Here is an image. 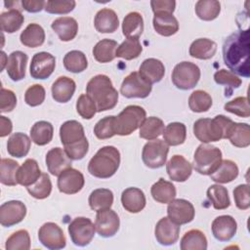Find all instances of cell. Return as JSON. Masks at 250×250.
Returning a JSON list of instances; mask_svg holds the SVG:
<instances>
[{
    "label": "cell",
    "instance_id": "6da1fadb",
    "mask_svg": "<svg viewBox=\"0 0 250 250\" xmlns=\"http://www.w3.org/2000/svg\"><path fill=\"white\" fill-rule=\"evenodd\" d=\"M249 55L250 34L248 28L231 33L224 41V62L234 74H238L243 77H249Z\"/></svg>",
    "mask_w": 250,
    "mask_h": 250
},
{
    "label": "cell",
    "instance_id": "7a4b0ae2",
    "mask_svg": "<svg viewBox=\"0 0 250 250\" xmlns=\"http://www.w3.org/2000/svg\"><path fill=\"white\" fill-rule=\"evenodd\" d=\"M87 95L94 101L97 112L112 109L118 101V92L110 78L104 74L92 77L86 86Z\"/></svg>",
    "mask_w": 250,
    "mask_h": 250
},
{
    "label": "cell",
    "instance_id": "3957f363",
    "mask_svg": "<svg viewBox=\"0 0 250 250\" xmlns=\"http://www.w3.org/2000/svg\"><path fill=\"white\" fill-rule=\"evenodd\" d=\"M234 122L225 115H217L213 119L200 118L193 123V134L202 144L227 139Z\"/></svg>",
    "mask_w": 250,
    "mask_h": 250
},
{
    "label": "cell",
    "instance_id": "277c9868",
    "mask_svg": "<svg viewBox=\"0 0 250 250\" xmlns=\"http://www.w3.org/2000/svg\"><path fill=\"white\" fill-rule=\"evenodd\" d=\"M120 165V152L112 146L100 148L88 163V172L99 179L112 177Z\"/></svg>",
    "mask_w": 250,
    "mask_h": 250
},
{
    "label": "cell",
    "instance_id": "5b68a950",
    "mask_svg": "<svg viewBox=\"0 0 250 250\" xmlns=\"http://www.w3.org/2000/svg\"><path fill=\"white\" fill-rule=\"evenodd\" d=\"M222 160L220 148L208 144H201L195 149L192 167L201 175H211L217 170Z\"/></svg>",
    "mask_w": 250,
    "mask_h": 250
},
{
    "label": "cell",
    "instance_id": "8992f818",
    "mask_svg": "<svg viewBox=\"0 0 250 250\" xmlns=\"http://www.w3.org/2000/svg\"><path fill=\"white\" fill-rule=\"evenodd\" d=\"M146 118V110L136 104L126 106L115 116V132L119 136H128L141 127Z\"/></svg>",
    "mask_w": 250,
    "mask_h": 250
},
{
    "label": "cell",
    "instance_id": "52a82bcc",
    "mask_svg": "<svg viewBox=\"0 0 250 250\" xmlns=\"http://www.w3.org/2000/svg\"><path fill=\"white\" fill-rule=\"evenodd\" d=\"M172 82L181 90L192 89L200 79L199 67L190 62H182L175 65L172 71Z\"/></svg>",
    "mask_w": 250,
    "mask_h": 250
},
{
    "label": "cell",
    "instance_id": "ba28073f",
    "mask_svg": "<svg viewBox=\"0 0 250 250\" xmlns=\"http://www.w3.org/2000/svg\"><path fill=\"white\" fill-rule=\"evenodd\" d=\"M169 146L163 140H151L144 146L142 159L146 167L157 169L166 164Z\"/></svg>",
    "mask_w": 250,
    "mask_h": 250
},
{
    "label": "cell",
    "instance_id": "9c48e42d",
    "mask_svg": "<svg viewBox=\"0 0 250 250\" xmlns=\"http://www.w3.org/2000/svg\"><path fill=\"white\" fill-rule=\"evenodd\" d=\"M67 229L73 244L80 247L88 245L96 232L95 224L86 217L74 218L69 223Z\"/></svg>",
    "mask_w": 250,
    "mask_h": 250
},
{
    "label": "cell",
    "instance_id": "30bf717a",
    "mask_svg": "<svg viewBox=\"0 0 250 250\" xmlns=\"http://www.w3.org/2000/svg\"><path fill=\"white\" fill-rule=\"evenodd\" d=\"M151 90V84L146 82L138 71H133L127 75L120 86V93L128 99H145L149 96Z\"/></svg>",
    "mask_w": 250,
    "mask_h": 250
},
{
    "label": "cell",
    "instance_id": "8fae6325",
    "mask_svg": "<svg viewBox=\"0 0 250 250\" xmlns=\"http://www.w3.org/2000/svg\"><path fill=\"white\" fill-rule=\"evenodd\" d=\"M38 239L43 246L51 250L62 249L66 245V239L62 229L53 222L42 225L38 230Z\"/></svg>",
    "mask_w": 250,
    "mask_h": 250
},
{
    "label": "cell",
    "instance_id": "7c38bea8",
    "mask_svg": "<svg viewBox=\"0 0 250 250\" xmlns=\"http://www.w3.org/2000/svg\"><path fill=\"white\" fill-rule=\"evenodd\" d=\"M56 67L55 57L47 52L36 53L30 62L29 72L34 79H46L51 76Z\"/></svg>",
    "mask_w": 250,
    "mask_h": 250
},
{
    "label": "cell",
    "instance_id": "4fadbf2b",
    "mask_svg": "<svg viewBox=\"0 0 250 250\" xmlns=\"http://www.w3.org/2000/svg\"><path fill=\"white\" fill-rule=\"evenodd\" d=\"M167 217L177 225H185L190 223L195 215L193 205L183 198L173 199L168 203Z\"/></svg>",
    "mask_w": 250,
    "mask_h": 250
},
{
    "label": "cell",
    "instance_id": "5bb4252c",
    "mask_svg": "<svg viewBox=\"0 0 250 250\" xmlns=\"http://www.w3.org/2000/svg\"><path fill=\"white\" fill-rule=\"evenodd\" d=\"M119 226V217L110 208L97 211L95 228L99 235L103 237H111L118 231Z\"/></svg>",
    "mask_w": 250,
    "mask_h": 250
},
{
    "label": "cell",
    "instance_id": "9a60e30c",
    "mask_svg": "<svg viewBox=\"0 0 250 250\" xmlns=\"http://www.w3.org/2000/svg\"><path fill=\"white\" fill-rule=\"evenodd\" d=\"M26 215V206L20 200H10L0 206V224L12 227L21 223Z\"/></svg>",
    "mask_w": 250,
    "mask_h": 250
},
{
    "label": "cell",
    "instance_id": "2e32d148",
    "mask_svg": "<svg viewBox=\"0 0 250 250\" xmlns=\"http://www.w3.org/2000/svg\"><path fill=\"white\" fill-rule=\"evenodd\" d=\"M85 180L83 174L74 169L68 168L64 170L58 178V188L65 194H75L84 187Z\"/></svg>",
    "mask_w": 250,
    "mask_h": 250
},
{
    "label": "cell",
    "instance_id": "e0dca14e",
    "mask_svg": "<svg viewBox=\"0 0 250 250\" xmlns=\"http://www.w3.org/2000/svg\"><path fill=\"white\" fill-rule=\"evenodd\" d=\"M179 234L180 225H177L168 217H163L156 223L154 235L159 244L164 246L173 245L178 241Z\"/></svg>",
    "mask_w": 250,
    "mask_h": 250
},
{
    "label": "cell",
    "instance_id": "ac0fdd59",
    "mask_svg": "<svg viewBox=\"0 0 250 250\" xmlns=\"http://www.w3.org/2000/svg\"><path fill=\"white\" fill-rule=\"evenodd\" d=\"M214 237L222 242L230 240L236 233L237 224L233 217L229 215L218 216L211 225Z\"/></svg>",
    "mask_w": 250,
    "mask_h": 250
},
{
    "label": "cell",
    "instance_id": "d6986e66",
    "mask_svg": "<svg viewBox=\"0 0 250 250\" xmlns=\"http://www.w3.org/2000/svg\"><path fill=\"white\" fill-rule=\"evenodd\" d=\"M169 178L175 182H186L191 175L192 165L183 155L175 154L166 164Z\"/></svg>",
    "mask_w": 250,
    "mask_h": 250
},
{
    "label": "cell",
    "instance_id": "ffe728a7",
    "mask_svg": "<svg viewBox=\"0 0 250 250\" xmlns=\"http://www.w3.org/2000/svg\"><path fill=\"white\" fill-rule=\"evenodd\" d=\"M71 164V159L61 147H53L46 154V165L53 176L59 177L64 170L70 168Z\"/></svg>",
    "mask_w": 250,
    "mask_h": 250
},
{
    "label": "cell",
    "instance_id": "44dd1931",
    "mask_svg": "<svg viewBox=\"0 0 250 250\" xmlns=\"http://www.w3.org/2000/svg\"><path fill=\"white\" fill-rule=\"evenodd\" d=\"M121 203L123 208L129 213H139L146 207V200L142 189L131 187L122 191Z\"/></svg>",
    "mask_w": 250,
    "mask_h": 250
},
{
    "label": "cell",
    "instance_id": "7402d4cb",
    "mask_svg": "<svg viewBox=\"0 0 250 250\" xmlns=\"http://www.w3.org/2000/svg\"><path fill=\"white\" fill-rule=\"evenodd\" d=\"M27 60V55L21 51H15L9 55L6 70L13 81H20L25 77Z\"/></svg>",
    "mask_w": 250,
    "mask_h": 250
},
{
    "label": "cell",
    "instance_id": "603a6c76",
    "mask_svg": "<svg viewBox=\"0 0 250 250\" xmlns=\"http://www.w3.org/2000/svg\"><path fill=\"white\" fill-rule=\"evenodd\" d=\"M138 72L146 82L153 84L162 80L165 74V66L161 61L149 58L142 62Z\"/></svg>",
    "mask_w": 250,
    "mask_h": 250
},
{
    "label": "cell",
    "instance_id": "cb8c5ba5",
    "mask_svg": "<svg viewBox=\"0 0 250 250\" xmlns=\"http://www.w3.org/2000/svg\"><path fill=\"white\" fill-rule=\"evenodd\" d=\"M75 89L76 84L73 79L67 76H60L52 85V97L58 103H67L72 98Z\"/></svg>",
    "mask_w": 250,
    "mask_h": 250
},
{
    "label": "cell",
    "instance_id": "d4e9b609",
    "mask_svg": "<svg viewBox=\"0 0 250 250\" xmlns=\"http://www.w3.org/2000/svg\"><path fill=\"white\" fill-rule=\"evenodd\" d=\"M52 29L58 34L62 41L67 42L75 38L78 32V23L74 18L60 17L53 21Z\"/></svg>",
    "mask_w": 250,
    "mask_h": 250
},
{
    "label": "cell",
    "instance_id": "484cf974",
    "mask_svg": "<svg viewBox=\"0 0 250 250\" xmlns=\"http://www.w3.org/2000/svg\"><path fill=\"white\" fill-rule=\"evenodd\" d=\"M94 24L97 31L101 33H112L117 30L119 20L113 10L104 8L96 14Z\"/></svg>",
    "mask_w": 250,
    "mask_h": 250
},
{
    "label": "cell",
    "instance_id": "4316f807",
    "mask_svg": "<svg viewBox=\"0 0 250 250\" xmlns=\"http://www.w3.org/2000/svg\"><path fill=\"white\" fill-rule=\"evenodd\" d=\"M41 174L37 161L33 158H27L17 172V182L19 185L27 188L33 185Z\"/></svg>",
    "mask_w": 250,
    "mask_h": 250
},
{
    "label": "cell",
    "instance_id": "83f0119b",
    "mask_svg": "<svg viewBox=\"0 0 250 250\" xmlns=\"http://www.w3.org/2000/svg\"><path fill=\"white\" fill-rule=\"evenodd\" d=\"M31 146V139L21 132L14 133L7 142V151L11 156L21 158L26 156Z\"/></svg>",
    "mask_w": 250,
    "mask_h": 250
},
{
    "label": "cell",
    "instance_id": "f1b7e54d",
    "mask_svg": "<svg viewBox=\"0 0 250 250\" xmlns=\"http://www.w3.org/2000/svg\"><path fill=\"white\" fill-rule=\"evenodd\" d=\"M154 30L162 36H171L179 30L178 20L169 13L155 14L152 20Z\"/></svg>",
    "mask_w": 250,
    "mask_h": 250
},
{
    "label": "cell",
    "instance_id": "f546056e",
    "mask_svg": "<svg viewBox=\"0 0 250 250\" xmlns=\"http://www.w3.org/2000/svg\"><path fill=\"white\" fill-rule=\"evenodd\" d=\"M60 138L63 146L73 144L85 138L84 128L76 120L65 121L60 128Z\"/></svg>",
    "mask_w": 250,
    "mask_h": 250
},
{
    "label": "cell",
    "instance_id": "4dcf8cb0",
    "mask_svg": "<svg viewBox=\"0 0 250 250\" xmlns=\"http://www.w3.org/2000/svg\"><path fill=\"white\" fill-rule=\"evenodd\" d=\"M217 51V44L208 38L195 39L189 46L190 57L198 60H209L214 57Z\"/></svg>",
    "mask_w": 250,
    "mask_h": 250
},
{
    "label": "cell",
    "instance_id": "1f68e13d",
    "mask_svg": "<svg viewBox=\"0 0 250 250\" xmlns=\"http://www.w3.org/2000/svg\"><path fill=\"white\" fill-rule=\"evenodd\" d=\"M144 31V20L140 13L131 12L127 14L122 22V32L130 39H139Z\"/></svg>",
    "mask_w": 250,
    "mask_h": 250
},
{
    "label": "cell",
    "instance_id": "d6a6232c",
    "mask_svg": "<svg viewBox=\"0 0 250 250\" xmlns=\"http://www.w3.org/2000/svg\"><path fill=\"white\" fill-rule=\"evenodd\" d=\"M21 43L28 48H37L45 41V31L38 23H29L20 35Z\"/></svg>",
    "mask_w": 250,
    "mask_h": 250
},
{
    "label": "cell",
    "instance_id": "836d02e7",
    "mask_svg": "<svg viewBox=\"0 0 250 250\" xmlns=\"http://www.w3.org/2000/svg\"><path fill=\"white\" fill-rule=\"evenodd\" d=\"M118 46L117 42L112 39H102L93 48V56L99 62H109L116 58Z\"/></svg>",
    "mask_w": 250,
    "mask_h": 250
},
{
    "label": "cell",
    "instance_id": "e575fe53",
    "mask_svg": "<svg viewBox=\"0 0 250 250\" xmlns=\"http://www.w3.org/2000/svg\"><path fill=\"white\" fill-rule=\"evenodd\" d=\"M238 167L235 162L229 159H224L217 170L210 176L211 180L218 184H228L232 182L238 176Z\"/></svg>",
    "mask_w": 250,
    "mask_h": 250
},
{
    "label": "cell",
    "instance_id": "d590c367",
    "mask_svg": "<svg viewBox=\"0 0 250 250\" xmlns=\"http://www.w3.org/2000/svg\"><path fill=\"white\" fill-rule=\"evenodd\" d=\"M150 193L156 202L166 204L176 197V188L171 182L160 178L156 183L152 185Z\"/></svg>",
    "mask_w": 250,
    "mask_h": 250
},
{
    "label": "cell",
    "instance_id": "8d00e7d4",
    "mask_svg": "<svg viewBox=\"0 0 250 250\" xmlns=\"http://www.w3.org/2000/svg\"><path fill=\"white\" fill-rule=\"evenodd\" d=\"M54 135L53 125L45 120L37 121L30 129V139L37 146H45L49 144Z\"/></svg>",
    "mask_w": 250,
    "mask_h": 250
},
{
    "label": "cell",
    "instance_id": "74e56055",
    "mask_svg": "<svg viewBox=\"0 0 250 250\" xmlns=\"http://www.w3.org/2000/svg\"><path fill=\"white\" fill-rule=\"evenodd\" d=\"M24 21V17L20 10L10 9L0 15L1 30L7 33H14L18 31Z\"/></svg>",
    "mask_w": 250,
    "mask_h": 250
},
{
    "label": "cell",
    "instance_id": "f35d334b",
    "mask_svg": "<svg viewBox=\"0 0 250 250\" xmlns=\"http://www.w3.org/2000/svg\"><path fill=\"white\" fill-rule=\"evenodd\" d=\"M230 144L236 147H247L250 145V127L247 123H233L228 138Z\"/></svg>",
    "mask_w": 250,
    "mask_h": 250
},
{
    "label": "cell",
    "instance_id": "ab89813d",
    "mask_svg": "<svg viewBox=\"0 0 250 250\" xmlns=\"http://www.w3.org/2000/svg\"><path fill=\"white\" fill-rule=\"evenodd\" d=\"M180 247L182 250H206L207 238L201 230L190 229L182 237Z\"/></svg>",
    "mask_w": 250,
    "mask_h": 250
},
{
    "label": "cell",
    "instance_id": "60d3db41",
    "mask_svg": "<svg viewBox=\"0 0 250 250\" xmlns=\"http://www.w3.org/2000/svg\"><path fill=\"white\" fill-rule=\"evenodd\" d=\"M89 206L94 211L108 209L113 204V193L107 188L94 189L89 195Z\"/></svg>",
    "mask_w": 250,
    "mask_h": 250
},
{
    "label": "cell",
    "instance_id": "b9f144b4",
    "mask_svg": "<svg viewBox=\"0 0 250 250\" xmlns=\"http://www.w3.org/2000/svg\"><path fill=\"white\" fill-rule=\"evenodd\" d=\"M164 123L163 121L155 116H150L145 119L143 124L140 127L139 136L142 139L151 141L157 139L164 132Z\"/></svg>",
    "mask_w": 250,
    "mask_h": 250
},
{
    "label": "cell",
    "instance_id": "7bdbcfd3",
    "mask_svg": "<svg viewBox=\"0 0 250 250\" xmlns=\"http://www.w3.org/2000/svg\"><path fill=\"white\" fill-rule=\"evenodd\" d=\"M187 138V128L184 123L172 122L169 123L163 132V141L168 146H179L185 143Z\"/></svg>",
    "mask_w": 250,
    "mask_h": 250
},
{
    "label": "cell",
    "instance_id": "ee69618b",
    "mask_svg": "<svg viewBox=\"0 0 250 250\" xmlns=\"http://www.w3.org/2000/svg\"><path fill=\"white\" fill-rule=\"evenodd\" d=\"M207 198L216 210H224L230 205L228 189L219 184L212 185L208 188Z\"/></svg>",
    "mask_w": 250,
    "mask_h": 250
},
{
    "label": "cell",
    "instance_id": "f6af8a7d",
    "mask_svg": "<svg viewBox=\"0 0 250 250\" xmlns=\"http://www.w3.org/2000/svg\"><path fill=\"white\" fill-rule=\"evenodd\" d=\"M64 68L72 73H80L88 66V62L85 54L78 50H72L65 54L63 58Z\"/></svg>",
    "mask_w": 250,
    "mask_h": 250
},
{
    "label": "cell",
    "instance_id": "bcb514c9",
    "mask_svg": "<svg viewBox=\"0 0 250 250\" xmlns=\"http://www.w3.org/2000/svg\"><path fill=\"white\" fill-rule=\"evenodd\" d=\"M195 14L202 21H213L221 12V4L216 0H199L195 3Z\"/></svg>",
    "mask_w": 250,
    "mask_h": 250
},
{
    "label": "cell",
    "instance_id": "7dc6e473",
    "mask_svg": "<svg viewBox=\"0 0 250 250\" xmlns=\"http://www.w3.org/2000/svg\"><path fill=\"white\" fill-rule=\"evenodd\" d=\"M19 168V163L16 160L2 158L0 162V182L5 186H17V172Z\"/></svg>",
    "mask_w": 250,
    "mask_h": 250
},
{
    "label": "cell",
    "instance_id": "c3c4849f",
    "mask_svg": "<svg viewBox=\"0 0 250 250\" xmlns=\"http://www.w3.org/2000/svg\"><path fill=\"white\" fill-rule=\"evenodd\" d=\"M212 104L211 96L203 90L193 91L188 98V106L193 112H205L209 110Z\"/></svg>",
    "mask_w": 250,
    "mask_h": 250
},
{
    "label": "cell",
    "instance_id": "681fc988",
    "mask_svg": "<svg viewBox=\"0 0 250 250\" xmlns=\"http://www.w3.org/2000/svg\"><path fill=\"white\" fill-rule=\"evenodd\" d=\"M143 52V46L139 39H125L116 50V57L127 61L137 59Z\"/></svg>",
    "mask_w": 250,
    "mask_h": 250
},
{
    "label": "cell",
    "instance_id": "f907efd6",
    "mask_svg": "<svg viewBox=\"0 0 250 250\" xmlns=\"http://www.w3.org/2000/svg\"><path fill=\"white\" fill-rule=\"evenodd\" d=\"M28 193L36 199L47 198L52 191V183L47 173H42L39 179L31 186L26 188Z\"/></svg>",
    "mask_w": 250,
    "mask_h": 250
},
{
    "label": "cell",
    "instance_id": "816d5d0a",
    "mask_svg": "<svg viewBox=\"0 0 250 250\" xmlns=\"http://www.w3.org/2000/svg\"><path fill=\"white\" fill-rule=\"evenodd\" d=\"M7 250H28L30 248V236L26 229H19L12 233L6 240Z\"/></svg>",
    "mask_w": 250,
    "mask_h": 250
},
{
    "label": "cell",
    "instance_id": "f5cc1de1",
    "mask_svg": "<svg viewBox=\"0 0 250 250\" xmlns=\"http://www.w3.org/2000/svg\"><path fill=\"white\" fill-rule=\"evenodd\" d=\"M94 134L100 140L112 138L115 132V116H105L99 120L94 127Z\"/></svg>",
    "mask_w": 250,
    "mask_h": 250
},
{
    "label": "cell",
    "instance_id": "db71d44e",
    "mask_svg": "<svg viewBox=\"0 0 250 250\" xmlns=\"http://www.w3.org/2000/svg\"><path fill=\"white\" fill-rule=\"evenodd\" d=\"M225 110L233 113L239 117H249L250 106L247 97H237L232 101L228 102L224 105Z\"/></svg>",
    "mask_w": 250,
    "mask_h": 250
},
{
    "label": "cell",
    "instance_id": "11a10c76",
    "mask_svg": "<svg viewBox=\"0 0 250 250\" xmlns=\"http://www.w3.org/2000/svg\"><path fill=\"white\" fill-rule=\"evenodd\" d=\"M76 110L84 119H91L97 112V107L94 101L87 95L82 94L76 102Z\"/></svg>",
    "mask_w": 250,
    "mask_h": 250
},
{
    "label": "cell",
    "instance_id": "9f6ffc18",
    "mask_svg": "<svg viewBox=\"0 0 250 250\" xmlns=\"http://www.w3.org/2000/svg\"><path fill=\"white\" fill-rule=\"evenodd\" d=\"M214 80L217 84L228 86L230 89H237L242 83L241 79L236 74L224 68L215 72Z\"/></svg>",
    "mask_w": 250,
    "mask_h": 250
},
{
    "label": "cell",
    "instance_id": "6f0895ef",
    "mask_svg": "<svg viewBox=\"0 0 250 250\" xmlns=\"http://www.w3.org/2000/svg\"><path fill=\"white\" fill-rule=\"evenodd\" d=\"M46 97L45 89L40 84H34L27 88L24 94V102L29 106L40 105Z\"/></svg>",
    "mask_w": 250,
    "mask_h": 250
},
{
    "label": "cell",
    "instance_id": "680465c9",
    "mask_svg": "<svg viewBox=\"0 0 250 250\" xmlns=\"http://www.w3.org/2000/svg\"><path fill=\"white\" fill-rule=\"evenodd\" d=\"M63 149L71 160H80L87 154L89 149V143L85 137L78 142L64 146Z\"/></svg>",
    "mask_w": 250,
    "mask_h": 250
},
{
    "label": "cell",
    "instance_id": "91938a15",
    "mask_svg": "<svg viewBox=\"0 0 250 250\" xmlns=\"http://www.w3.org/2000/svg\"><path fill=\"white\" fill-rule=\"evenodd\" d=\"M76 2L73 0L70 1H59V0H49L46 1L45 11L49 14L64 15L68 14L75 8Z\"/></svg>",
    "mask_w": 250,
    "mask_h": 250
},
{
    "label": "cell",
    "instance_id": "94428289",
    "mask_svg": "<svg viewBox=\"0 0 250 250\" xmlns=\"http://www.w3.org/2000/svg\"><path fill=\"white\" fill-rule=\"evenodd\" d=\"M233 198L236 207L240 210H247L250 207L249 186L247 184L239 185L233 189Z\"/></svg>",
    "mask_w": 250,
    "mask_h": 250
},
{
    "label": "cell",
    "instance_id": "6125c7cd",
    "mask_svg": "<svg viewBox=\"0 0 250 250\" xmlns=\"http://www.w3.org/2000/svg\"><path fill=\"white\" fill-rule=\"evenodd\" d=\"M17 105V97L12 90L1 88V95H0V111L10 112L12 111Z\"/></svg>",
    "mask_w": 250,
    "mask_h": 250
},
{
    "label": "cell",
    "instance_id": "be15d7a7",
    "mask_svg": "<svg viewBox=\"0 0 250 250\" xmlns=\"http://www.w3.org/2000/svg\"><path fill=\"white\" fill-rule=\"evenodd\" d=\"M150 6L154 15L159 13L173 14L175 11L176 2L174 0H152L150 1Z\"/></svg>",
    "mask_w": 250,
    "mask_h": 250
},
{
    "label": "cell",
    "instance_id": "e7e4bbea",
    "mask_svg": "<svg viewBox=\"0 0 250 250\" xmlns=\"http://www.w3.org/2000/svg\"><path fill=\"white\" fill-rule=\"evenodd\" d=\"M22 8L29 13H38L43 8L45 9L46 1L43 0H22L21 2Z\"/></svg>",
    "mask_w": 250,
    "mask_h": 250
},
{
    "label": "cell",
    "instance_id": "03108f58",
    "mask_svg": "<svg viewBox=\"0 0 250 250\" xmlns=\"http://www.w3.org/2000/svg\"><path fill=\"white\" fill-rule=\"evenodd\" d=\"M13 130V124L12 121L5 117V116H0V137H6L9 134H11Z\"/></svg>",
    "mask_w": 250,
    "mask_h": 250
},
{
    "label": "cell",
    "instance_id": "003e7915",
    "mask_svg": "<svg viewBox=\"0 0 250 250\" xmlns=\"http://www.w3.org/2000/svg\"><path fill=\"white\" fill-rule=\"evenodd\" d=\"M1 60H2V67H1V69L3 70L4 69V67L7 65V62H8V57L6 56V54H5V52H1Z\"/></svg>",
    "mask_w": 250,
    "mask_h": 250
}]
</instances>
